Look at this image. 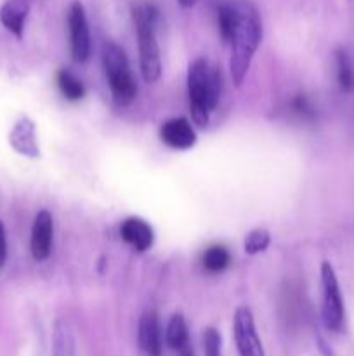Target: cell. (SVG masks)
I'll return each mask as SVG.
<instances>
[{"label":"cell","instance_id":"4316f807","mask_svg":"<svg viewBox=\"0 0 354 356\" xmlns=\"http://www.w3.org/2000/svg\"><path fill=\"white\" fill-rule=\"evenodd\" d=\"M177 356H194V351H193V346H187L184 348L180 353H177Z\"/></svg>","mask_w":354,"mask_h":356},{"label":"cell","instance_id":"2e32d148","mask_svg":"<svg viewBox=\"0 0 354 356\" xmlns=\"http://www.w3.org/2000/svg\"><path fill=\"white\" fill-rule=\"evenodd\" d=\"M217 24L222 40L231 44V38L233 35H235L236 26H238V3H222L217 10Z\"/></svg>","mask_w":354,"mask_h":356},{"label":"cell","instance_id":"277c9868","mask_svg":"<svg viewBox=\"0 0 354 356\" xmlns=\"http://www.w3.org/2000/svg\"><path fill=\"white\" fill-rule=\"evenodd\" d=\"M321 289H323V305H321V320L323 325L330 332H342L346 323V308H344V298L340 292L339 278L335 270L328 261L321 263Z\"/></svg>","mask_w":354,"mask_h":356},{"label":"cell","instance_id":"cb8c5ba5","mask_svg":"<svg viewBox=\"0 0 354 356\" xmlns=\"http://www.w3.org/2000/svg\"><path fill=\"white\" fill-rule=\"evenodd\" d=\"M7 261V235H6V226L0 221V268L6 264Z\"/></svg>","mask_w":354,"mask_h":356},{"label":"cell","instance_id":"8992f818","mask_svg":"<svg viewBox=\"0 0 354 356\" xmlns=\"http://www.w3.org/2000/svg\"><path fill=\"white\" fill-rule=\"evenodd\" d=\"M233 334H235L236 350L239 356H266L262 341L255 329L252 309L248 306H239L233 318Z\"/></svg>","mask_w":354,"mask_h":356},{"label":"cell","instance_id":"ffe728a7","mask_svg":"<svg viewBox=\"0 0 354 356\" xmlns=\"http://www.w3.org/2000/svg\"><path fill=\"white\" fill-rule=\"evenodd\" d=\"M269 243H271L269 232L264 228H255L246 235L243 247H245V252L248 254V256H255V254H260L264 252V250H267Z\"/></svg>","mask_w":354,"mask_h":356},{"label":"cell","instance_id":"9c48e42d","mask_svg":"<svg viewBox=\"0 0 354 356\" xmlns=\"http://www.w3.org/2000/svg\"><path fill=\"white\" fill-rule=\"evenodd\" d=\"M160 139L169 148L184 152L196 145V132L187 118H170V120L163 122V125L160 127Z\"/></svg>","mask_w":354,"mask_h":356},{"label":"cell","instance_id":"d6986e66","mask_svg":"<svg viewBox=\"0 0 354 356\" xmlns=\"http://www.w3.org/2000/svg\"><path fill=\"white\" fill-rule=\"evenodd\" d=\"M337 59V82L342 92L349 94L354 90V70L353 65L349 61V56L346 54V51L339 49L335 52Z\"/></svg>","mask_w":354,"mask_h":356},{"label":"cell","instance_id":"9a60e30c","mask_svg":"<svg viewBox=\"0 0 354 356\" xmlns=\"http://www.w3.org/2000/svg\"><path fill=\"white\" fill-rule=\"evenodd\" d=\"M52 356H76L75 336L65 320H58L52 332Z\"/></svg>","mask_w":354,"mask_h":356},{"label":"cell","instance_id":"6da1fadb","mask_svg":"<svg viewBox=\"0 0 354 356\" xmlns=\"http://www.w3.org/2000/svg\"><path fill=\"white\" fill-rule=\"evenodd\" d=\"M238 26L231 38V70L233 82L236 87H242L246 72L250 68L253 54L262 40V19L259 10L248 0H238Z\"/></svg>","mask_w":354,"mask_h":356},{"label":"cell","instance_id":"8fae6325","mask_svg":"<svg viewBox=\"0 0 354 356\" xmlns=\"http://www.w3.org/2000/svg\"><path fill=\"white\" fill-rule=\"evenodd\" d=\"M120 236L137 252L151 249L155 233L153 228L141 218H127L120 226Z\"/></svg>","mask_w":354,"mask_h":356},{"label":"cell","instance_id":"d4e9b609","mask_svg":"<svg viewBox=\"0 0 354 356\" xmlns=\"http://www.w3.org/2000/svg\"><path fill=\"white\" fill-rule=\"evenodd\" d=\"M177 2H179L180 7H184V9H191V7L196 3V0H177Z\"/></svg>","mask_w":354,"mask_h":356},{"label":"cell","instance_id":"5bb4252c","mask_svg":"<svg viewBox=\"0 0 354 356\" xmlns=\"http://www.w3.org/2000/svg\"><path fill=\"white\" fill-rule=\"evenodd\" d=\"M165 341H167V346H169L174 353H180L184 348L191 346L187 323L180 313H176V315L170 316L169 323H167Z\"/></svg>","mask_w":354,"mask_h":356},{"label":"cell","instance_id":"ba28073f","mask_svg":"<svg viewBox=\"0 0 354 356\" xmlns=\"http://www.w3.org/2000/svg\"><path fill=\"white\" fill-rule=\"evenodd\" d=\"M52 240H54V222L49 211H40L35 216L33 228H31V256L35 261H45L52 252Z\"/></svg>","mask_w":354,"mask_h":356},{"label":"cell","instance_id":"4fadbf2b","mask_svg":"<svg viewBox=\"0 0 354 356\" xmlns=\"http://www.w3.org/2000/svg\"><path fill=\"white\" fill-rule=\"evenodd\" d=\"M30 13L28 0H6L0 7V23L17 38L23 37L24 23Z\"/></svg>","mask_w":354,"mask_h":356},{"label":"cell","instance_id":"5b68a950","mask_svg":"<svg viewBox=\"0 0 354 356\" xmlns=\"http://www.w3.org/2000/svg\"><path fill=\"white\" fill-rule=\"evenodd\" d=\"M208 61L205 58H196L187 68V96H189L191 118L198 127H205L210 118L208 108Z\"/></svg>","mask_w":354,"mask_h":356},{"label":"cell","instance_id":"484cf974","mask_svg":"<svg viewBox=\"0 0 354 356\" xmlns=\"http://www.w3.org/2000/svg\"><path fill=\"white\" fill-rule=\"evenodd\" d=\"M319 350H321L326 356H332L333 355L332 350H328V348H326V343L323 339H319Z\"/></svg>","mask_w":354,"mask_h":356},{"label":"cell","instance_id":"30bf717a","mask_svg":"<svg viewBox=\"0 0 354 356\" xmlns=\"http://www.w3.org/2000/svg\"><path fill=\"white\" fill-rule=\"evenodd\" d=\"M137 339L139 346H141V350L144 351L146 356H162V327H160L158 313L155 309H148V312L142 313L141 320H139Z\"/></svg>","mask_w":354,"mask_h":356},{"label":"cell","instance_id":"44dd1931","mask_svg":"<svg viewBox=\"0 0 354 356\" xmlns=\"http://www.w3.org/2000/svg\"><path fill=\"white\" fill-rule=\"evenodd\" d=\"M222 92V73L217 66H210L208 68V83H207V94H208V108L214 111L217 108L219 99H221Z\"/></svg>","mask_w":354,"mask_h":356},{"label":"cell","instance_id":"7402d4cb","mask_svg":"<svg viewBox=\"0 0 354 356\" xmlns=\"http://www.w3.org/2000/svg\"><path fill=\"white\" fill-rule=\"evenodd\" d=\"M201 346H203L205 356H221L222 337L221 332L214 327H207L201 336Z\"/></svg>","mask_w":354,"mask_h":356},{"label":"cell","instance_id":"3957f363","mask_svg":"<svg viewBox=\"0 0 354 356\" xmlns=\"http://www.w3.org/2000/svg\"><path fill=\"white\" fill-rule=\"evenodd\" d=\"M103 66L113 99L121 106L132 103L137 94V83L132 75L124 49L115 42H106L103 47Z\"/></svg>","mask_w":354,"mask_h":356},{"label":"cell","instance_id":"603a6c76","mask_svg":"<svg viewBox=\"0 0 354 356\" xmlns=\"http://www.w3.org/2000/svg\"><path fill=\"white\" fill-rule=\"evenodd\" d=\"M294 108H295V111L305 115V117H311V115L314 113V111H312V108H311V104H309V101L305 99V97H302V96H298L297 99L294 101Z\"/></svg>","mask_w":354,"mask_h":356},{"label":"cell","instance_id":"ac0fdd59","mask_svg":"<svg viewBox=\"0 0 354 356\" xmlns=\"http://www.w3.org/2000/svg\"><path fill=\"white\" fill-rule=\"evenodd\" d=\"M58 87L68 101H78L85 96L83 83L68 70H59L58 72Z\"/></svg>","mask_w":354,"mask_h":356},{"label":"cell","instance_id":"52a82bcc","mask_svg":"<svg viewBox=\"0 0 354 356\" xmlns=\"http://www.w3.org/2000/svg\"><path fill=\"white\" fill-rule=\"evenodd\" d=\"M71 56L76 63H85L90 56V31L85 9L80 2H73L68 13Z\"/></svg>","mask_w":354,"mask_h":356},{"label":"cell","instance_id":"7c38bea8","mask_svg":"<svg viewBox=\"0 0 354 356\" xmlns=\"http://www.w3.org/2000/svg\"><path fill=\"white\" fill-rule=\"evenodd\" d=\"M9 141L10 146L21 155L30 156V159L40 156V148H38L37 138H35V124L30 118L23 117L16 122L9 136Z\"/></svg>","mask_w":354,"mask_h":356},{"label":"cell","instance_id":"7a4b0ae2","mask_svg":"<svg viewBox=\"0 0 354 356\" xmlns=\"http://www.w3.org/2000/svg\"><path fill=\"white\" fill-rule=\"evenodd\" d=\"M137 33L139 63H141V75L144 82L155 83L162 76V61H160V49L156 42V19L158 13L153 6H137L132 10Z\"/></svg>","mask_w":354,"mask_h":356},{"label":"cell","instance_id":"e0dca14e","mask_svg":"<svg viewBox=\"0 0 354 356\" xmlns=\"http://www.w3.org/2000/svg\"><path fill=\"white\" fill-rule=\"evenodd\" d=\"M229 263H231V254L222 245L208 247L201 257V264L208 273H221L229 266Z\"/></svg>","mask_w":354,"mask_h":356}]
</instances>
